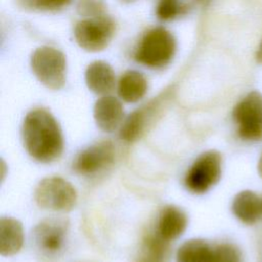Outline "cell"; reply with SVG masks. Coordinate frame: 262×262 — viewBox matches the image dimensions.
Segmentation results:
<instances>
[{"mask_svg":"<svg viewBox=\"0 0 262 262\" xmlns=\"http://www.w3.org/2000/svg\"><path fill=\"white\" fill-rule=\"evenodd\" d=\"M21 138L26 151L37 162L51 163L62 154L63 136L60 126L45 108H35L26 115Z\"/></svg>","mask_w":262,"mask_h":262,"instance_id":"1","label":"cell"},{"mask_svg":"<svg viewBox=\"0 0 262 262\" xmlns=\"http://www.w3.org/2000/svg\"><path fill=\"white\" fill-rule=\"evenodd\" d=\"M36 204L53 212H69L77 204V191L71 182L59 176L43 178L35 188Z\"/></svg>","mask_w":262,"mask_h":262,"instance_id":"2","label":"cell"},{"mask_svg":"<svg viewBox=\"0 0 262 262\" xmlns=\"http://www.w3.org/2000/svg\"><path fill=\"white\" fill-rule=\"evenodd\" d=\"M175 50L173 35L164 28H156L143 36L134 56L139 63L155 69L166 66L174 56Z\"/></svg>","mask_w":262,"mask_h":262,"instance_id":"3","label":"cell"},{"mask_svg":"<svg viewBox=\"0 0 262 262\" xmlns=\"http://www.w3.org/2000/svg\"><path fill=\"white\" fill-rule=\"evenodd\" d=\"M35 76L47 88L57 90L66 83L67 61L64 54L49 46L37 48L31 58Z\"/></svg>","mask_w":262,"mask_h":262,"instance_id":"4","label":"cell"},{"mask_svg":"<svg viewBox=\"0 0 262 262\" xmlns=\"http://www.w3.org/2000/svg\"><path fill=\"white\" fill-rule=\"evenodd\" d=\"M222 158L217 150L200 155L185 174L184 184L188 191L202 194L210 190L221 177Z\"/></svg>","mask_w":262,"mask_h":262,"instance_id":"5","label":"cell"},{"mask_svg":"<svg viewBox=\"0 0 262 262\" xmlns=\"http://www.w3.org/2000/svg\"><path fill=\"white\" fill-rule=\"evenodd\" d=\"M233 119L237 124L238 136L245 140L262 138V94L248 93L233 108Z\"/></svg>","mask_w":262,"mask_h":262,"instance_id":"6","label":"cell"},{"mask_svg":"<svg viewBox=\"0 0 262 262\" xmlns=\"http://www.w3.org/2000/svg\"><path fill=\"white\" fill-rule=\"evenodd\" d=\"M115 31L114 21L106 15L80 20L74 31L80 47L90 52L103 50L110 43Z\"/></svg>","mask_w":262,"mask_h":262,"instance_id":"7","label":"cell"},{"mask_svg":"<svg viewBox=\"0 0 262 262\" xmlns=\"http://www.w3.org/2000/svg\"><path fill=\"white\" fill-rule=\"evenodd\" d=\"M115 161V146L108 140L89 145L80 151L73 162V169L80 175L89 176L108 168Z\"/></svg>","mask_w":262,"mask_h":262,"instance_id":"8","label":"cell"},{"mask_svg":"<svg viewBox=\"0 0 262 262\" xmlns=\"http://www.w3.org/2000/svg\"><path fill=\"white\" fill-rule=\"evenodd\" d=\"M164 101L165 98L158 97L148 104L131 113L121 126V139L126 142H134L142 137L161 114Z\"/></svg>","mask_w":262,"mask_h":262,"instance_id":"9","label":"cell"},{"mask_svg":"<svg viewBox=\"0 0 262 262\" xmlns=\"http://www.w3.org/2000/svg\"><path fill=\"white\" fill-rule=\"evenodd\" d=\"M68 225L60 219H45L34 229L38 249L47 256L57 255L66 244Z\"/></svg>","mask_w":262,"mask_h":262,"instance_id":"10","label":"cell"},{"mask_svg":"<svg viewBox=\"0 0 262 262\" xmlns=\"http://www.w3.org/2000/svg\"><path fill=\"white\" fill-rule=\"evenodd\" d=\"M93 117L100 130L111 133L122 126L124 122V108L118 98L103 95L94 104Z\"/></svg>","mask_w":262,"mask_h":262,"instance_id":"11","label":"cell"},{"mask_svg":"<svg viewBox=\"0 0 262 262\" xmlns=\"http://www.w3.org/2000/svg\"><path fill=\"white\" fill-rule=\"evenodd\" d=\"M187 216L176 206H166L160 213L157 233L168 242L178 238L186 229Z\"/></svg>","mask_w":262,"mask_h":262,"instance_id":"12","label":"cell"},{"mask_svg":"<svg viewBox=\"0 0 262 262\" xmlns=\"http://www.w3.org/2000/svg\"><path fill=\"white\" fill-rule=\"evenodd\" d=\"M25 242L23 224L11 217L0 219V254L10 257L17 254Z\"/></svg>","mask_w":262,"mask_h":262,"instance_id":"13","label":"cell"},{"mask_svg":"<svg viewBox=\"0 0 262 262\" xmlns=\"http://www.w3.org/2000/svg\"><path fill=\"white\" fill-rule=\"evenodd\" d=\"M88 88L100 95H107L115 86V73L112 67L102 60L91 62L85 72Z\"/></svg>","mask_w":262,"mask_h":262,"instance_id":"14","label":"cell"},{"mask_svg":"<svg viewBox=\"0 0 262 262\" xmlns=\"http://www.w3.org/2000/svg\"><path fill=\"white\" fill-rule=\"evenodd\" d=\"M233 215L245 224L256 223L262 214V200L251 190L238 192L231 205Z\"/></svg>","mask_w":262,"mask_h":262,"instance_id":"15","label":"cell"},{"mask_svg":"<svg viewBox=\"0 0 262 262\" xmlns=\"http://www.w3.org/2000/svg\"><path fill=\"white\" fill-rule=\"evenodd\" d=\"M170 255V242L157 232L149 233L142 241L137 262H168Z\"/></svg>","mask_w":262,"mask_h":262,"instance_id":"16","label":"cell"},{"mask_svg":"<svg viewBox=\"0 0 262 262\" xmlns=\"http://www.w3.org/2000/svg\"><path fill=\"white\" fill-rule=\"evenodd\" d=\"M147 81L145 77L137 71L125 72L118 84L119 96L126 102L134 103L139 101L146 93Z\"/></svg>","mask_w":262,"mask_h":262,"instance_id":"17","label":"cell"},{"mask_svg":"<svg viewBox=\"0 0 262 262\" xmlns=\"http://www.w3.org/2000/svg\"><path fill=\"white\" fill-rule=\"evenodd\" d=\"M213 248L204 239L184 242L176 254V262H212Z\"/></svg>","mask_w":262,"mask_h":262,"instance_id":"18","label":"cell"},{"mask_svg":"<svg viewBox=\"0 0 262 262\" xmlns=\"http://www.w3.org/2000/svg\"><path fill=\"white\" fill-rule=\"evenodd\" d=\"M212 262H242V255L234 245L223 243L213 248Z\"/></svg>","mask_w":262,"mask_h":262,"instance_id":"19","label":"cell"},{"mask_svg":"<svg viewBox=\"0 0 262 262\" xmlns=\"http://www.w3.org/2000/svg\"><path fill=\"white\" fill-rule=\"evenodd\" d=\"M104 0H79L77 11L80 15L86 18H93L105 15Z\"/></svg>","mask_w":262,"mask_h":262,"instance_id":"20","label":"cell"},{"mask_svg":"<svg viewBox=\"0 0 262 262\" xmlns=\"http://www.w3.org/2000/svg\"><path fill=\"white\" fill-rule=\"evenodd\" d=\"M21 6L34 10H55L68 5L71 0H18Z\"/></svg>","mask_w":262,"mask_h":262,"instance_id":"21","label":"cell"},{"mask_svg":"<svg viewBox=\"0 0 262 262\" xmlns=\"http://www.w3.org/2000/svg\"><path fill=\"white\" fill-rule=\"evenodd\" d=\"M180 12V4L178 0H161L157 6L156 13L162 20H170Z\"/></svg>","mask_w":262,"mask_h":262,"instance_id":"22","label":"cell"},{"mask_svg":"<svg viewBox=\"0 0 262 262\" xmlns=\"http://www.w3.org/2000/svg\"><path fill=\"white\" fill-rule=\"evenodd\" d=\"M257 59L262 62V42H261V44L258 48V51H257Z\"/></svg>","mask_w":262,"mask_h":262,"instance_id":"23","label":"cell"},{"mask_svg":"<svg viewBox=\"0 0 262 262\" xmlns=\"http://www.w3.org/2000/svg\"><path fill=\"white\" fill-rule=\"evenodd\" d=\"M258 173L262 177V155L260 156V159L258 162Z\"/></svg>","mask_w":262,"mask_h":262,"instance_id":"24","label":"cell"},{"mask_svg":"<svg viewBox=\"0 0 262 262\" xmlns=\"http://www.w3.org/2000/svg\"><path fill=\"white\" fill-rule=\"evenodd\" d=\"M198 1H200V2H205V1H207V0H198Z\"/></svg>","mask_w":262,"mask_h":262,"instance_id":"25","label":"cell"},{"mask_svg":"<svg viewBox=\"0 0 262 262\" xmlns=\"http://www.w3.org/2000/svg\"><path fill=\"white\" fill-rule=\"evenodd\" d=\"M261 200H262V199H261Z\"/></svg>","mask_w":262,"mask_h":262,"instance_id":"26","label":"cell"}]
</instances>
